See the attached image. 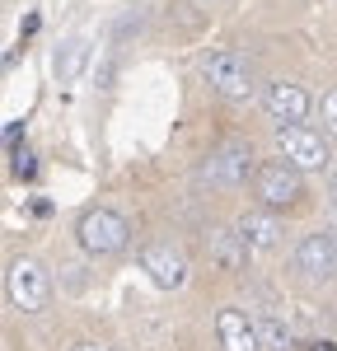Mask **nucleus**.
I'll return each instance as SVG.
<instances>
[{"label":"nucleus","mask_w":337,"mask_h":351,"mask_svg":"<svg viewBox=\"0 0 337 351\" xmlns=\"http://www.w3.org/2000/svg\"><path fill=\"white\" fill-rule=\"evenodd\" d=\"M5 291H10V304L24 309V314H38L47 300H52V281H47V267L33 263V258H14L10 271H5Z\"/></svg>","instance_id":"nucleus-4"},{"label":"nucleus","mask_w":337,"mask_h":351,"mask_svg":"<svg viewBox=\"0 0 337 351\" xmlns=\"http://www.w3.org/2000/svg\"><path fill=\"white\" fill-rule=\"evenodd\" d=\"M71 351H112V347H99V342H80V347H71Z\"/></svg>","instance_id":"nucleus-17"},{"label":"nucleus","mask_w":337,"mask_h":351,"mask_svg":"<svg viewBox=\"0 0 337 351\" xmlns=\"http://www.w3.org/2000/svg\"><path fill=\"white\" fill-rule=\"evenodd\" d=\"M319 112H323V127L337 136V89L333 94H323V104H319Z\"/></svg>","instance_id":"nucleus-15"},{"label":"nucleus","mask_w":337,"mask_h":351,"mask_svg":"<svg viewBox=\"0 0 337 351\" xmlns=\"http://www.w3.org/2000/svg\"><path fill=\"white\" fill-rule=\"evenodd\" d=\"M277 150L286 164H295L300 173H323L333 155H328V141L305 127V122H277Z\"/></svg>","instance_id":"nucleus-2"},{"label":"nucleus","mask_w":337,"mask_h":351,"mask_svg":"<svg viewBox=\"0 0 337 351\" xmlns=\"http://www.w3.org/2000/svg\"><path fill=\"white\" fill-rule=\"evenodd\" d=\"M216 337H221L225 351H258L262 347V332H258V324H253L244 309H221L216 314Z\"/></svg>","instance_id":"nucleus-10"},{"label":"nucleus","mask_w":337,"mask_h":351,"mask_svg":"<svg viewBox=\"0 0 337 351\" xmlns=\"http://www.w3.org/2000/svg\"><path fill=\"white\" fill-rule=\"evenodd\" d=\"M328 197H333V206H337V169H333V178H328Z\"/></svg>","instance_id":"nucleus-18"},{"label":"nucleus","mask_w":337,"mask_h":351,"mask_svg":"<svg viewBox=\"0 0 337 351\" xmlns=\"http://www.w3.org/2000/svg\"><path fill=\"white\" fill-rule=\"evenodd\" d=\"M84 61H89V43L84 38H71L61 52H56V61H52V71H56V80L61 84H71L75 75L84 71Z\"/></svg>","instance_id":"nucleus-14"},{"label":"nucleus","mask_w":337,"mask_h":351,"mask_svg":"<svg viewBox=\"0 0 337 351\" xmlns=\"http://www.w3.org/2000/svg\"><path fill=\"white\" fill-rule=\"evenodd\" d=\"M295 271L305 281H337V234L333 230H314L295 243Z\"/></svg>","instance_id":"nucleus-5"},{"label":"nucleus","mask_w":337,"mask_h":351,"mask_svg":"<svg viewBox=\"0 0 337 351\" xmlns=\"http://www.w3.org/2000/svg\"><path fill=\"white\" fill-rule=\"evenodd\" d=\"M262 108L272 112L277 122H305V112L314 108V104H309V94L300 89V84L272 80V84H262Z\"/></svg>","instance_id":"nucleus-9"},{"label":"nucleus","mask_w":337,"mask_h":351,"mask_svg":"<svg viewBox=\"0 0 337 351\" xmlns=\"http://www.w3.org/2000/svg\"><path fill=\"white\" fill-rule=\"evenodd\" d=\"M258 197H262V206H272V211H281V206H295L300 202V169L295 164H262L258 169Z\"/></svg>","instance_id":"nucleus-7"},{"label":"nucleus","mask_w":337,"mask_h":351,"mask_svg":"<svg viewBox=\"0 0 337 351\" xmlns=\"http://www.w3.org/2000/svg\"><path fill=\"white\" fill-rule=\"evenodd\" d=\"M314 351H337V347L333 342H314Z\"/></svg>","instance_id":"nucleus-19"},{"label":"nucleus","mask_w":337,"mask_h":351,"mask_svg":"<svg viewBox=\"0 0 337 351\" xmlns=\"http://www.w3.org/2000/svg\"><path fill=\"white\" fill-rule=\"evenodd\" d=\"M258 332H262V347L267 351H295V328L286 324L277 309H262L258 314Z\"/></svg>","instance_id":"nucleus-13"},{"label":"nucleus","mask_w":337,"mask_h":351,"mask_svg":"<svg viewBox=\"0 0 337 351\" xmlns=\"http://www.w3.org/2000/svg\"><path fill=\"white\" fill-rule=\"evenodd\" d=\"M234 230H239V239L249 243V253H272L281 243V225L272 211H244Z\"/></svg>","instance_id":"nucleus-11"},{"label":"nucleus","mask_w":337,"mask_h":351,"mask_svg":"<svg viewBox=\"0 0 337 351\" xmlns=\"http://www.w3.org/2000/svg\"><path fill=\"white\" fill-rule=\"evenodd\" d=\"M140 267L150 271V281L164 286V291H178V286L188 281V258H183V248H173V243H150V248H140Z\"/></svg>","instance_id":"nucleus-8"},{"label":"nucleus","mask_w":337,"mask_h":351,"mask_svg":"<svg viewBox=\"0 0 337 351\" xmlns=\"http://www.w3.org/2000/svg\"><path fill=\"white\" fill-rule=\"evenodd\" d=\"M127 239H132V225L117 211H108V206H99V211H89L80 220V243L89 253H122Z\"/></svg>","instance_id":"nucleus-6"},{"label":"nucleus","mask_w":337,"mask_h":351,"mask_svg":"<svg viewBox=\"0 0 337 351\" xmlns=\"http://www.w3.org/2000/svg\"><path fill=\"white\" fill-rule=\"evenodd\" d=\"M201 75L225 99H249L253 94V66H249V56L234 52V47H221V52L201 56Z\"/></svg>","instance_id":"nucleus-3"},{"label":"nucleus","mask_w":337,"mask_h":351,"mask_svg":"<svg viewBox=\"0 0 337 351\" xmlns=\"http://www.w3.org/2000/svg\"><path fill=\"white\" fill-rule=\"evenodd\" d=\"M253 169H258V160H253L249 141H225V145H216V150L201 160L197 183H201V188H225L229 192V188H244Z\"/></svg>","instance_id":"nucleus-1"},{"label":"nucleus","mask_w":337,"mask_h":351,"mask_svg":"<svg viewBox=\"0 0 337 351\" xmlns=\"http://www.w3.org/2000/svg\"><path fill=\"white\" fill-rule=\"evenodd\" d=\"M14 173H19V178H33V173H38V164H33L28 150H14Z\"/></svg>","instance_id":"nucleus-16"},{"label":"nucleus","mask_w":337,"mask_h":351,"mask_svg":"<svg viewBox=\"0 0 337 351\" xmlns=\"http://www.w3.org/2000/svg\"><path fill=\"white\" fill-rule=\"evenodd\" d=\"M206 248H211V263L221 271H239L249 263V243L239 239V230H211L206 234Z\"/></svg>","instance_id":"nucleus-12"}]
</instances>
